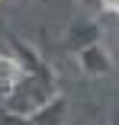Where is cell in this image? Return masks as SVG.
Segmentation results:
<instances>
[{
	"instance_id": "6da1fadb",
	"label": "cell",
	"mask_w": 119,
	"mask_h": 125,
	"mask_svg": "<svg viewBox=\"0 0 119 125\" xmlns=\"http://www.w3.org/2000/svg\"><path fill=\"white\" fill-rule=\"evenodd\" d=\"M23 64L16 58H0V90H13L19 80H23Z\"/></svg>"
},
{
	"instance_id": "7a4b0ae2",
	"label": "cell",
	"mask_w": 119,
	"mask_h": 125,
	"mask_svg": "<svg viewBox=\"0 0 119 125\" xmlns=\"http://www.w3.org/2000/svg\"><path fill=\"white\" fill-rule=\"evenodd\" d=\"M103 7L113 10V13H119V0H103Z\"/></svg>"
}]
</instances>
